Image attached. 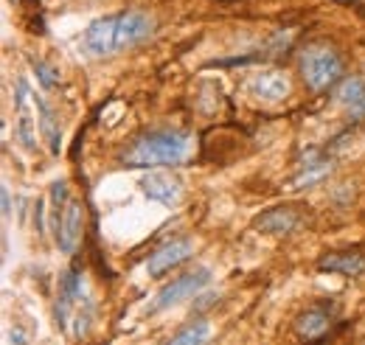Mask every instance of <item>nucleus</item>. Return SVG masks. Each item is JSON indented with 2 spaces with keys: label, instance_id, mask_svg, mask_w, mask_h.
<instances>
[{
  "label": "nucleus",
  "instance_id": "obj_1",
  "mask_svg": "<svg viewBox=\"0 0 365 345\" xmlns=\"http://www.w3.org/2000/svg\"><path fill=\"white\" fill-rule=\"evenodd\" d=\"M188 155H191V135L166 129L141 135L124 152V163L132 169H161V166H180L188 160Z\"/></svg>",
  "mask_w": 365,
  "mask_h": 345
},
{
  "label": "nucleus",
  "instance_id": "obj_2",
  "mask_svg": "<svg viewBox=\"0 0 365 345\" xmlns=\"http://www.w3.org/2000/svg\"><path fill=\"white\" fill-rule=\"evenodd\" d=\"M298 65H301V76H304L307 87L315 90V93H323V90H329V87H335L338 79L343 76V59H340V53H338L332 45H326V42L307 45V48L301 51Z\"/></svg>",
  "mask_w": 365,
  "mask_h": 345
},
{
  "label": "nucleus",
  "instance_id": "obj_3",
  "mask_svg": "<svg viewBox=\"0 0 365 345\" xmlns=\"http://www.w3.org/2000/svg\"><path fill=\"white\" fill-rule=\"evenodd\" d=\"M155 34V17L141 11V8H130V11H118L116 14V48H132L144 39H149Z\"/></svg>",
  "mask_w": 365,
  "mask_h": 345
},
{
  "label": "nucleus",
  "instance_id": "obj_4",
  "mask_svg": "<svg viewBox=\"0 0 365 345\" xmlns=\"http://www.w3.org/2000/svg\"><path fill=\"white\" fill-rule=\"evenodd\" d=\"M208 281H211V270H205V267H199V270H194V273H185L178 281H172L169 287H163V292H158V298H155V304H152V312L178 306L182 301L194 298Z\"/></svg>",
  "mask_w": 365,
  "mask_h": 345
},
{
  "label": "nucleus",
  "instance_id": "obj_5",
  "mask_svg": "<svg viewBox=\"0 0 365 345\" xmlns=\"http://www.w3.org/2000/svg\"><path fill=\"white\" fill-rule=\"evenodd\" d=\"M191 253H194V239H188V236L172 239V242H166L163 247H158V250L147 259V273H149L152 278H161L163 273L175 270L180 261H185Z\"/></svg>",
  "mask_w": 365,
  "mask_h": 345
},
{
  "label": "nucleus",
  "instance_id": "obj_6",
  "mask_svg": "<svg viewBox=\"0 0 365 345\" xmlns=\"http://www.w3.org/2000/svg\"><path fill=\"white\" fill-rule=\"evenodd\" d=\"M141 191L152 200V202H161L166 208H178L182 202V185L178 177L172 174H163V171H149L141 177Z\"/></svg>",
  "mask_w": 365,
  "mask_h": 345
},
{
  "label": "nucleus",
  "instance_id": "obj_7",
  "mask_svg": "<svg viewBox=\"0 0 365 345\" xmlns=\"http://www.w3.org/2000/svg\"><path fill=\"white\" fill-rule=\"evenodd\" d=\"M82 48H85L90 56H110V53H118V48H116V14H107V17L93 20V22L87 25V31H85Z\"/></svg>",
  "mask_w": 365,
  "mask_h": 345
},
{
  "label": "nucleus",
  "instance_id": "obj_8",
  "mask_svg": "<svg viewBox=\"0 0 365 345\" xmlns=\"http://www.w3.org/2000/svg\"><path fill=\"white\" fill-rule=\"evenodd\" d=\"M301 225H304V216L295 208H290V205L270 208V211H264V214H259L253 219V228L259 233H270V236H290Z\"/></svg>",
  "mask_w": 365,
  "mask_h": 345
},
{
  "label": "nucleus",
  "instance_id": "obj_9",
  "mask_svg": "<svg viewBox=\"0 0 365 345\" xmlns=\"http://www.w3.org/2000/svg\"><path fill=\"white\" fill-rule=\"evenodd\" d=\"M247 90L253 98H259L264 104H278L290 96V79L281 70H261L247 82Z\"/></svg>",
  "mask_w": 365,
  "mask_h": 345
},
{
  "label": "nucleus",
  "instance_id": "obj_10",
  "mask_svg": "<svg viewBox=\"0 0 365 345\" xmlns=\"http://www.w3.org/2000/svg\"><path fill=\"white\" fill-rule=\"evenodd\" d=\"M82 225H85V211L79 202H68L62 211V219L56 225V245L65 256H73L79 242H82Z\"/></svg>",
  "mask_w": 365,
  "mask_h": 345
},
{
  "label": "nucleus",
  "instance_id": "obj_11",
  "mask_svg": "<svg viewBox=\"0 0 365 345\" xmlns=\"http://www.w3.org/2000/svg\"><path fill=\"white\" fill-rule=\"evenodd\" d=\"M338 104L346 110L352 121L365 118V82L360 76H346L338 87Z\"/></svg>",
  "mask_w": 365,
  "mask_h": 345
},
{
  "label": "nucleus",
  "instance_id": "obj_12",
  "mask_svg": "<svg viewBox=\"0 0 365 345\" xmlns=\"http://www.w3.org/2000/svg\"><path fill=\"white\" fill-rule=\"evenodd\" d=\"M321 273H343V275H363L365 273V256L357 250H338L326 253L318 261Z\"/></svg>",
  "mask_w": 365,
  "mask_h": 345
},
{
  "label": "nucleus",
  "instance_id": "obj_13",
  "mask_svg": "<svg viewBox=\"0 0 365 345\" xmlns=\"http://www.w3.org/2000/svg\"><path fill=\"white\" fill-rule=\"evenodd\" d=\"M329 323H332V320H329L326 312H321V309H307V312L298 315L295 332H298L301 340H318V337H323V334L329 332Z\"/></svg>",
  "mask_w": 365,
  "mask_h": 345
},
{
  "label": "nucleus",
  "instance_id": "obj_14",
  "mask_svg": "<svg viewBox=\"0 0 365 345\" xmlns=\"http://www.w3.org/2000/svg\"><path fill=\"white\" fill-rule=\"evenodd\" d=\"M34 104H37V110H39V129H42V135H45V141H48V149H51V155H59V149H62V132H59L56 115H54V110H51L42 98H37V96H34Z\"/></svg>",
  "mask_w": 365,
  "mask_h": 345
},
{
  "label": "nucleus",
  "instance_id": "obj_15",
  "mask_svg": "<svg viewBox=\"0 0 365 345\" xmlns=\"http://www.w3.org/2000/svg\"><path fill=\"white\" fill-rule=\"evenodd\" d=\"M211 323L205 320V318H197V320H191L185 329H180L172 340H169V345H205L208 340H211Z\"/></svg>",
  "mask_w": 365,
  "mask_h": 345
},
{
  "label": "nucleus",
  "instance_id": "obj_16",
  "mask_svg": "<svg viewBox=\"0 0 365 345\" xmlns=\"http://www.w3.org/2000/svg\"><path fill=\"white\" fill-rule=\"evenodd\" d=\"M14 135H17V141H20V146H23L25 152H34V149H37V141H34L37 126H34V121H31L28 112H20V121H17V126H14Z\"/></svg>",
  "mask_w": 365,
  "mask_h": 345
},
{
  "label": "nucleus",
  "instance_id": "obj_17",
  "mask_svg": "<svg viewBox=\"0 0 365 345\" xmlns=\"http://www.w3.org/2000/svg\"><path fill=\"white\" fill-rule=\"evenodd\" d=\"M51 200H54V230H56V225H59V219H62L59 208L68 205V180H54V185H51Z\"/></svg>",
  "mask_w": 365,
  "mask_h": 345
},
{
  "label": "nucleus",
  "instance_id": "obj_18",
  "mask_svg": "<svg viewBox=\"0 0 365 345\" xmlns=\"http://www.w3.org/2000/svg\"><path fill=\"white\" fill-rule=\"evenodd\" d=\"M34 73H37L42 90H51V87L59 84V67H54V65H48V62H34Z\"/></svg>",
  "mask_w": 365,
  "mask_h": 345
},
{
  "label": "nucleus",
  "instance_id": "obj_19",
  "mask_svg": "<svg viewBox=\"0 0 365 345\" xmlns=\"http://www.w3.org/2000/svg\"><path fill=\"white\" fill-rule=\"evenodd\" d=\"M14 87H17V90H14V107H17V112H28V98H31L28 82H25V79H17Z\"/></svg>",
  "mask_w": 365,
  "mask_h": 345
},
{
  "label": "nucleus",
  "instance_id": "obj_20",
  "mask_svg": "<svg viewBox=\"0 0 365 345\" xmlns=\"http://www.w3.org/2000/svg\"><path fill=\"white\" fill-rule=\"evenodd\" d=\"M42 214H45V202L37 200V205H34V228H37V233H42V228H45V225H42V222H45Z\"/></svg>",
  "mask_w": 365,
  "mask_h": 345
},
{
  "label": "nucleus",
  "instance_id": "obj_21",
  "mask_svg": "<svg viewBox=\"0 0 365 345\" xmlns=\"http://www.w3.org/2000/svg\"><path fill=\"white\" fill-rule=\"evenodd\" d=\"M8 208H11V202H8V188L3 185V214L8 216Z\"/></svg>",
  "mask_w": 365,
  "mask_h": 345
},
{
  "label": "nucleus",
  "instance_id": "obj_22",
  "mask_svg": "<svg viewBox=\"0 0 365 345\" xmlns=\"http://www.w3.org/2000/svg\"><path fill=\"white\" fill-rule=\"evenodd\" d=\"M11 343L23 345V334H20V332H11Z\"/></svg>",
  "mask_w": 365,
  "mask_h": 345
},
{
  "label": "nucleus",
  "instance_id": "obj_23",
  "mask_svg": "<svg viewBox=\"0 0 365 345\" xmlns=\"http://www.w3.org/2000/svg\"><path fill=\"white\" fill-rule=\"evenodd\" d=\"M338 3H352V0H338Z\"/></svg>",
  "mask_w": 365,
  "mask_h": 345
}]
</instances>
